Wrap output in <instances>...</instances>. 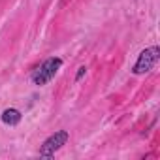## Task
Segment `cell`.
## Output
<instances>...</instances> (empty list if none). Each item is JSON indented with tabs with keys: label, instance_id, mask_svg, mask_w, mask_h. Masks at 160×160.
Returning a JSON list of instances; mask_svg holds the SVG:
<instances>
[{
	"label": "cell",
	"instance_id": "cell-4",
	"mask_svg": "<svg viewBox=\"0 0 160 160\" xmlns=\"http://www.w3.org/2000/svg\"><path fill=\"white\" fill-rule=\"evenodd\" d=\"M23 119V113L17 109V108H6L0 115V121H2L6 126H17Z\"/></svg>",
	"mask_w": 160,
	"mask_h": 160
},
{
	"label": "cell",
	"instance_id": "cell-3",
	"mask_svg": "<svg viewBox=\"0 0 160 160\" xmlns=\"http://www.w3.org/2000/svg\"><path fill=\"white\" fill-rule=\"evenodd\" d=\"M70 139V134L66 130H57L55 134H51L42 145H40V156H55V152H58Z\"/></svg>",
	"mask_w": 160,
	"mask_h": 160
},
{
	"label": "cell",
	"instance_id": "cell-1",
	"mask_svg": "<svg viewBox=\"0 0 160 160\" xmlns=\"http://www.w3.org/2000/svg\"><path fill=\"white\" fill-rule=\"evenodd\" d=\"M60 68H62V58H60V57H49V58H45V60L32 72V75H30L32 85H36V87L47 85L51 79L57 75V72H58Z\"/></svg>",
	"mask_w": 160,
	"mask_h": 160
},
{
	"label": "cell",
	"instance_id": "cell-2",
	"mask_svg": "<svg viewBox=\"0 0 160 160\" xmlns=\"http://www.w3.org/2000/svg\"><path fill=\"white\" fill-rule=\"evenodd\" d=\"M158 58H160V47H158V45L145 47V49L138 55V58H136V62H134V66H132V73H134V75H145V73H149V72L156 66Z\"/></svg>",
	"mask_w": 160,
	"mask_h": 160
},
{
	"label": "cell",
	"instance_id": "cell-5",
	"mask_svg": "<svg viewBox=\"0 0 160 160\" xmlns=\"http://www.w3.org/2000/svg\"><path fill=\"white\" fill-rule=\"evenodd\" d=\"M85 75H87V66H79L77 68V73H75V83H79Z\"/></svg>",
	"mask_w": 160,
	"mask_h": 160
}]
</instances>
